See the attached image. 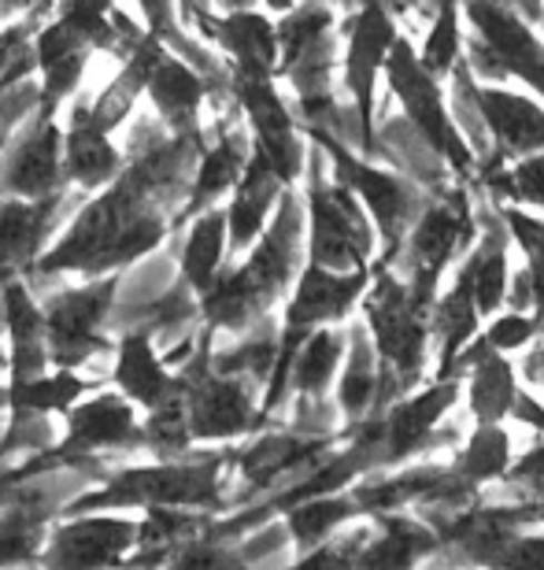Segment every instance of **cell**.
Masks as SVG:
<instances>
[{
	"label": "cell",
	"instance_id": "1",
	"mask_svg": "<svg viewBox=\"0 0 544 570\" xmlns=\"http://www.w3.org/2000/svg\"><path fill=\"white\" fill-rule=\"evenodd\" d=\"M300 253H304V200L300 193H293L286 186L275 204V215L264 226V234L248 245L245 264L237 267L222 264L215 282L197 296L200 326L245 334L253 323L270 315V307L293 285L300 271Z\"/></svg>",
	"mask_w": 544,
	"mask_h": 570
},
{
	"label": "cell",
	"instance_id": "2",
	"mask_svg": "<svg viewBox=\"0 0 544 570\" xmlns=\"http://www.w3.org/2000/svg\"><path fill=\"white\" fill-rule=\"evenodd\" d=\"M278 33V67L275 78L286 75L304 127L334 130L337 138L356 134V116L348 119L334 100V60H337V38H334V0H304L281 11Z\"/></svg>",
	"mask_w": 544,
	"mask_h": 570
},
{
	"label": "cell",
	"instance_id": "3",
	"mask_svg": "<svg viewBox=\"0 0 544 570\" xmlns=\"http://www.w3.org/2000/svg\"><path fill=\"white\" fill-rule=\"evenodd\" d=\"M230 466V452L200 455V460H160L152 466H127L108 474L105 485L67 500L60 515H82V511H130V508H192V511H222V471Z\"/></svg>",
	"mask_w": 544,
	"mask_h": 570
},
{
	"label": "cell",
	"instance_id": "4",
	"mask_svg": "<svg viewBox=\"0 0 544 570\" xmlns=\"http://www.w3.org/2000/svg\"><path fill=\"white\" fill-rule=\"evenodd\" d=\"M367 330L378 352V393L370 412H382L404 393H412L418 374L426 367L429 345V312L418 307L407 285L389 271V264H374L367 293H363Z\"/></svg>",
	"mask_w": 544,
	"mask_h": 570
},
{
	"label": "cell",
	"instance_id": "5",
	"mask_svg": "<svg viewBox=\"0 0 544 570\" xmlns=\"http://www.w3.org/2000/svg\"><path fill=\"white\" fill-rule=\"evenodd\" d=\"M211 337L215 330L200 326L197 348L178 363L186 426L192 441H234L259 430L256 382L211 371Z\"/></svg>",
	"mask_w": 544,
	"mask_h": 570
},
{
	"label": "cell",
	"instance_id": "6",
	"mask_svg": "<svg viewBox=\"0 0 544 570\" xmlns=\"http://www.w3.org/2000/svg\"><path fill=\"white\" fill-rule=\"evenodd\" d=\"M308 138L323 148V156L330 159L334 167V181H342L356 193V200L374 215V226H378V237L385 245V253L378 264H393L400 256V245L412 223L418 219V212L426 208L429 193L423 186H415L407 175H393V170H382L348 153V145L337 138L334 130L323 127H304Z\"/></svg>",
	"mask_w": 544,
	"mask_h": 570
},
{
	"label": "cell",
	"instance_id": "7",
	"mask_svg": "<svg viewBox=\"0 0 544 570\" xmlns=\"http://www.w3.org/2000/svg\"><path fill=\"white\" fill-rule=\"evenodd\" d=\"M311 159H304V175H308V189H304V215L311 223L308 237V264L330 267V271H356L367 267L374 253V226L367 219V208L356 200V193L330 181L323 175V148L315 145Z\"/></svg>",
	"mask_w": 544,
	"mask_h": 570
},
{
	"label": "cell",
	"instance_id": "8",
	"mask_svg": "<svg viewBox=\"0 0 544 570\" xmlns=\"http://www.w3.org/2000/svg\"><path fill=\"white\" fill-rule=\"evenodd\" d=\"M474 237H478V215L471 208L467 186L445 189L437 200L434 197L426 200V208L418 212V219L412 223V230L404 237L400 256H396V259H404V271H407L404 285L418 307L434 312L441 275H445V267L456 259L459 248L467 253Z\"/></svg>",
	"mask_w": 544,
	"mask_h": 570
},
{
	"label": "cell",
	"instance_id": "9",
	"mask_svg": "<svg viewBox=\"0 0 544 570\" xmlns=\"http://www.w3.org/2000/svg\"><path fill=\"white\" fill-rule=\"evenodd\" d=\"M122 271L111 275L86 278V285L52 293L41 301L44 315V341H49V363L52 367H86L93 356H108L116 341L105 334L111 323V307L119 296Z\"/></svg>",
	"mask_w": 544,
	"mask_h": 570
},
{
	"label": "cell",
	"instance_id": "10",
	"mask_svg": "<svg viewBox=\"0 0 544 570\" xmlns=\"http://www.w3.org/2000/svg\"><path fill=\"white\" fill-rule=\"evenodd\" d=\"M382 67H385V75H389L396 100L404 105V119L423 134V141L434 148L441 159H445L452 175L471 178L478 156L471 153V145L463 141V134L456 130V119H452L445 97H441V89H437V78L418 63L412 41L396 33Z\"/></svg>",
	"mask_w": 544,
	"mask_h": 570
},
{
	"label": "cell",
	"instance_id": "11",
	"mask_svg": "<svg viewBox=\"0 0 544 570\" xmlns=\"http://www.w3.org/2000/svg\"><path fill=\"white\" fill-rule=\"evenodd\" d=\"M474 38L467 45V63L474 78H523L544 97V45L530 19L501 0H463Z\"/></svg>",
	"mask_w": 544,
	"mask_h": 570
},
{
	"label": "cell",
	"instance_id": "12",
	"mask_svg": "<svg viewBox=\"0 0 544 570\" xmlns=\"http://www.w3.org/2000/svg\"><path fill=\"white\" fill-rule=\"evenodd\" d=\"M63 438L44 449L52 466L97 463L105 452H145L141 419L133 412V401L122 393H93L89 401L67 407Z\"/></svg>",
	"mask_w": 544,
	"mask_h": 570
},
{
	"label": "cell",
	"instance_id": "13",
	"mask_svg": "<svg viewBox=\"0 0 544 570\" xmlns=\"http://www.w3.org/2000/svg\"><path fill=\"white\" fill-rule=\"evenodd\" d=\"M230 97L237 100V108L245 111L248 134H253V148L275 167V175L286 181V186H293V181L304 175L308 148H304L293 111L286 108V100L278 97L275 78L230 71Z\"/></svg>",
	"mask_w": 544,
	"mask_h": 570
},
{
	"label": "cell",
	"instance_id": "14",
	"mask_svg": "<svg viewBox=\"0 0 544 570\" xmlns=\"http://www.w3.org/2000/svg\"><path fill=\"white\" fill-rule=\"evenodd\" d=\"M463 379H437L426 393L400 396L389 407L378 412V471L404 463L407 455L437 449V444H452L459 438L456 430H441V415L456 404Z\"/></svg>",
	"mask_w": 544,
	"mask_h": 570
},
{
	"label": "cell",
	"instance_id": "15",
	"mask_svg": "<svg viewBox=\"0 0 544 570\" xmlns=\"http://www.w3.org/2000/svg\"><path fill=\"white\" fill-rule=\"evenodd\" d=\"M348 49H345V86L356 100V134L359 153L374 156V82L385 63V52L396 38L393 11L382 0H359V11L345 27Z\"/></svg>",
	"mask_w": 544,
	"mask_h": 570
},
{
	"label": "cell",
	"instance_id": "16",
	"mask_svg": "<svg viewBox=\"0 0 544 570\" xmlns=\"http://www.w3.org/2000/svg\"><path fill=\"white\" fill-rule=\"evenodd\" d=\"M78 204L71 186L49 197H0V278L27 275Z\"/></svg>",
	"mask_w": 544,
	"mask_h": 570
},
{
	"label": "cell",
	"instance_id": "17",
	"mask_svg": "<svg viewBox=\"0 0 544 570\" xmlns=\"http://www.w3.org/2000/svg\"><path fill=\"white\" fill-rule=\"evenodd\" d=\"M63 127L56 116H33L0 148V197H49L63 189Z\"/></svg>",
	"mask_w": 544,
	"mask_h": 570
},
{
	"label": "cell",
	"instance_id": "18",
	"mask_svg": "<svg viewBox=\"0 0 544 570\" xmlns=\"http://www.w3.org/2000/svg\"><path fill=\"white\" fill-rule=\"evenodd\" d=\"M138 541V519L127 515H63V522L44 538V567H116L127 563Z\"/></svg>",
	"mask_w": 544,
	"mask_h": 570
},
{
	"label": "cell",
	"instance_id": "19",
	"mask_svg": "<svg viewBox=\"0 0 544 570\" xmlns=\"http://www.w3.org/2000/svg\"><path fill=\"white\" fill-rule=\"evenodd\" d=\"M337 441H342V433H300L293 426L278 433H259L245 449H230V466L241 471V478L248 482L245 500H253L259 493H267L270 485L304 474L308 466L319 463Z\"/></svg>",
	"mask_w": 544,
	"mask_h": 570
},
{
	"label": "cell",
	"instance_id": "20",
	"mask_svg": "<svg viewBox=\"0 0 544 570\" xmlns=\"http://www.w3.org/2000/svg\"><path fill=\"white\" fill-rule=\"evenodd\" d=\"M116 363H111V382L116 390L133 401V407H152L171 404L181 396V379L178 371L160 356L156 341L149 330L141 326H122V334L116 341Z\"/></svg>",
	"mask_w": 544,
	"mask_h": 570
},
{
	"label": "cell",
	"instance_id": "21",
	"mask_svg": "<svg viewBox=\"0 0 544 570\" xmlns=\"http://www.w3.org/2000/svg\"><path fill=\"white\" fill-rule=\"evenodd\" d=\"M367 285H370L367 267L330 271V267L308 264L304 271H297V289H293L289 304H286V318H281V326L286 330H315V326L342 323V318L356 307L359 296L367 293Z\"/></svg>",
	"mask_w": 544,
	"mask_h": 570
},
{
	"label": "cell",
	"instance_id": "22",
	"mask_svg": "<svg viewBox=\"0 0 544 570\" xmlns=\"http://www.w3.org/2000/svg\"><path fill=\"white\" fill-rule=\"evenodd\" d=\"M63 178L78 193L105 189L122 170V148L111 141V130H105L89 111V97H71V116L63 127Z\"/></svg>",
	"mask_w": 544,
	"mask_h": 570
},
{
	"label": "cell",
	"instance_id": "23",
	"mask_svg": "<svg viewBox=\"0 0 544 570\" xmlns=\"http://www.w3.org/2000/svg\"><path fill=\"white\" fill-rule=\"evenodd\" d=\"M189 19L200 22V30L230 56L234 75H270L278 67V33L264 11L256 8H234L222 16H211L208 8H197Z\"/></svg>",
	"mask_w": 544,
	"mask_h": 570
},
{
	"label": "cell",
	"instance_id": "24",
	"mask_svg": "<svg viewBox=\"0 0 544 570\" xmlns=\"http://www.w3.org/2000/svg\"><path fill=\"white\" fill-rule=\"evenodd\" d=\"M89 56H93V45H89L75 27H67L63 19H49L33 30V60H38L41 71V116H56L63 108V100H71L78 94L89 67Z\"/></svg>",
	"mask_w": 544,
	"mask_h": 570
},
{
	"label": "cell",
	"instance_id": "25",
	"mask_svg": "<svg viewBox=\"0 0 544 570\" xmlns=\"http://www.w3.org/2000/svg\"><path fill=\"white\" fill-rule=\"evenodd\" d=\"M474 108L485 122L493 153L489 159L512 164L544 148V108L537 100L507 94L496 86H474Z\"/></svg>",
	"mask_w": 544,
	"mask_h": 570
},
{
	"label": "cell",
	"instance_id": "26",
	"mask_svg": "<svg viewBox=\"0 0 544 570\" xmlns=\"http://www.w3.org/2000/svg\"><path fill=\"white\" fill-rule=\"evenodd\" d=\"M0 307H4V334H8V385L38 379L52 367L49 341H44L41 301L30 293L22 275L0 278Z\"/></svg>",
	"mask_w": 544,
	"mask_h": 570
},
{
	"label": "cell",
	"instance_id": "27",
	"mask_svg": "<svg viewBox=\"0 0 544 570\" xmlns=\"http://www.w3.org/2000/svg\"><path fill=\"white\" fill-rule=\"evenodd\" d=\"M248 153H253V134L222 119L215 127V138L204 145L197 167H192L189 193L181 200V208L175 212V230H181V223H189L192 215L211 208L215 200L234 189V181L241 178V170L248 164Z\"/></svg>",
	"mask_w": 544,
	"mask_h": 570
},
{
	"label": "cell",
	"instance_id": "28",
	"mask_svg": "<svg viewBox=\"0 0 544 570\" xmlns=\"http://www.w3.org/2000/svg\"><path fill=\"white\" fill-rule=\"evenodd\" d=\"M208 89V78L164 45L160 60L152 63V75L145 82V97L152 100L156 119L164 122L167 134H200V108Z\"/></svg>",
	"mask_w": 544,
	"mask_h": 570
},
{
	"label": "cell",
	"instance_id": "29",
	"mask_svg": "<svg viewBox=\"0 0 544 570\" xmlns=\"http://www.w3.org/2000/svg\"><path fill=\"white\" fill-rule=\"evenodd\" d=\"M281 189H286V181H281L275 175V167L253 148L241 178L234 181L230 208H226V253H248V245L264 234Z\"/></svg>",
	"mask_w": 544,
	"mask_h": 570
},
{
	"label": "cell",
	"instance_id": "30",
	"mask_svg": "<svg viewBox=\"0 0 544 570\" xmlns=\"http://www.w3.org/2000/svg\"><path fill=\"white\" fill-rule=\"evenodd\" d=\"M374 527L378 533H370L356 567H412L437 552V530L426 519L382 511V515H374Z\"/></svg>",
	"mask_w": 544,
	"mask_h": 570
},
{
	"label": "cell",
	"instance_id": "31",
	"mask_svg": "<svg viewBox=\"0 0 544 570\" xmlns=\"http://www.w3.org/2000/svg\"><path fill=\"white\" fill-rule=\"evenodd\" d=\"M226 264V212L204 208L189 219L186 237L178 242V278L192 293H204Z\"/></svg>",
	"mask_w": 544,
	"mask_h": 570
},
{
	"label": "cell",
	"instance_id": "32",
	"mask_svg": "<svg viewBox=\"0 0 544 570\" xmlns=\"http://www.w3.org/2000/svg\"><path fill=\"white\" fill-rule=\"evenodd\" d=\"M160 52H164V41L145 30V38L130 49L127 63H122V71L116 75V82H111L97 100H89V111H93V119L100 127L116 134L122 122L130 119L138 97H145V82H149L152 63L160 60Z\"/></svg>",
	"mask_w": 544,
	"mask_h": 570
},
{
	"label": "cell",
	"instance_id": "33",
	"mask_svg": "<svg viewBox=\"0 0 544 570\" xmlns=\"http://www.w3.org/2000/svg\"><path fill=\"white\" fill-rule=\"evenodd\" d=\"M345 374L337 382V412L353 426L374 407L378 393V352H374L367 323H353L345 334Z\"/></svg>",
	"mask_w": 544,
	"mask_h": 570
},
{
	"label": "cell",
	"instance_id": "34",
	"mask_svg": "<svg viewBox=\"0 0 544 570\" xmlns=\"http://www.w3.org/2000/svg\"><path fill=\"white\" fill-rule=\"evenodd\" d=\"M478 304H474V271L471 259L463 264L456 275V285L445 301H434V312H429V334H437V374L448 371V363L456 360V352L467 345V341L478 334Z\"/></svg>",
	"mask_w": 544,
	"mask_h": 570
},
{
	"label": "cell",
	"instance_id": "35",
	"mask_svg": "<svg viewBox=\"0 0 544 570\" xmlns=\"http://www.w3.org/2000/svg\"><path fill=\"white\" fill-rule=\"evenodd\" d=\"M93 393V382L82 379L75 367L44 371L38 379L4 385V412L8 415H63L67 407Z\"/></svg>",
	"mask_w": 544,
	"mask_h": 570
},
{
	"label": "cell",
	"instance_id": "36",
	"mask_svg": "<svg viewBox=\"0 0 544 570\" xmlns=\"http://www.w3.org/2000/svg\"><path fill=\"white\" fill-rule=\"evenodd\" d=\"M345 356V334L330 326H315L308 337L293 352L289 367V393L293 396H326L330 390L337 363Z\"/></svg>",
	"mask_w": 544,
	"mask_h": 570
},
{
	"label": "cell",
	"instance_id": "37",
	"mask_svg": "<svg viewBox=\"0 0 544 570\" xmlns=\"http://www.w3.org/2000/svg\"><path fill=\"white\" fill-rule=\"evenodd\" d=\"M359 515V508H356V500L345 493H323V497H308V500H300V504H293L286 508V530H289V538L293 544L304 552H311L315 544H323L337 527H345L348 519H356ZM297 556V560H300Z\"/></svg>",
	"mask_w": 544,
	"mask_h": 570
},
{
	"label": "cell",
	"instance_id": "38",
	"mask_svg": "<svg viewBox=\"0 0 544 570\" xmlns=\"http://www.w3.org/2000/svg\"><path fill=\"white\" fill-rule=\"evenodd\" d=\"M237 337H241L237 345L211 352V371L237 374V379L267 385L270 367H275V356H278V326H275V318L264 315L259 323H253V326L245 330V334H237Z\"/></svg>",
	"mask_w": 544,
	"mask_h": 570
},
{
	"label": "cell",
	"instance_id": "39",
	"mask_svg": "<svg viewBox=\"0 0 544 570\" xmlns=\"http://www.w3.org/2000/svg\"><path fill=\"white\" fill-rule=\"evenodd\" d=\"M512 463V438L501 423H478V430L471 433L467 444L456 455V474L467 478L471 485H485L493 478H501Z\"/></svg>",
	"mask_w": 544,
	"mask_h": 570
},
{
	"label": "cell",
	"instance_id": "40",
	"mask_svg": "<svg viewBox=\"0 0 544 570\" xmlns=\"http://www.w3.org/2000/svg\"><path fill=\"white\" fill-rule=\"evenodd\" d=\"M482 186L493 193V200L512 204H537L544 208V148L530 153L526 159H515L512 167L501 159H482Z\"/></svg>",
	"mask_w": 544,
	"mask_h": 570
},
{
	"label": "cell",
	"instance_id": "41",
	"mask_svg": "<svg viewBox=\"0 0 544 570\" xmlns=\"http://www.w3.org/2000/svg\"><path fill=\"white\" fill-rule=\"evenodd\" d=\"M463 56V41H459V0H437V19L429 27V38L418 52V63L426 67L434 78H445Z\"/></svg>",
	"mask_w": 544,
	"mask_h": 570
},
{
	"label": "cell",
	"instance_id": "42",
	"mask_svg": "<svg viewBox=\"0 0 544 570\" xmlns=\"http://www.w3.org/2000/svg\"><path fill=\"white\" fill-rule=\"evenodd\" d=\"M504 489L518 500H544V441L534 444L518 463H507Z\"/></svg>",
	"mask_w": 544,
	"mask_h": 570
},
{
	"label": "cell",
	"instance_id": "43",
	"mask_svg": "<svg viewBox=\"0 0 544 570\" xmlns=\"http://www.w3.org/2000/svg\"><path fill=\"white\" fill-rule=\"evenodd\" d=\"M41 105V82L38 78H22V82H11L0 89V130H16L19 122H27Z\"/></svg>",
	"mask_w": 544,
	"mask_h": 570
},
{
	"label": "cell",
	"instance_id": "44",
	"mask_svg": "<svg viewBox=\"0 0 544 570\" xmlns=\"http://www.w3.org/2000/svg\"><path fill=\"white\" fill-rule=\"evenodd\" d=\"M537 334H541L537 318H530L526 312H512V315L493 318V326L485 330L482 337L489 341V348H496V352H515V348L530 345Z\"/></svg>",
	"mask_w": 544,
	"mask_h": 570
},
{
	"label": "cell",
	"instance_id": "45",
	"mask_svg": "<svg viewBox=\"0 0 544 570\" xmlns=\"http://www.w3.org/2000/svg\"><path fill=\"white\" fill-rule=\"evenodd\" d=\"M496 567H518V563H537L544 567V533H523L515 530L512 541L496 552Z\"/></svg>",
	"mask_w": 544,
	"mask_h": 570
},
{
	"label": "cell",
	"instance_id": "46",
	"mask_svg": "<svg viewBox=\"0 0 544 570\" xmlns=\"http://www.w3.org/2000/svg\"><path fill=\"white\" fill-rule=\"evenodd\" d=\"M41 471H52V463H49V455H44V452H30V460L19 463V466H8L4 460H0V504H4L8 493L22 482V478L41 474Z\"/></svg>",
	"mask_w": 544,
	"mask_h": 570
},
{
	"label": "cell",
	"instance_id": "47",
	"mask_svg": "<svg viewBox=\"0 0 544 570\" xmlns=\"http://www.w3.org/2000/svg\"><path fill=\"white\" fill-rule=\"evenodd\" d=\"M507 415L518 419V423H530L534 430L544 433V404L534 401V393H523V390H518V393H515V401H512V412H507Z\"/></svg>",
	"mask_w": 544,
	"mask_h": 570
},
{
	"label": "cell",
	"instance_id": "48",
	"mask_svg": "<svg viewBox=\"0 0 544 570\" xmlns=\"http://www.w3.org/2000/svg\"><path fill=\"white\" fill-rule=\"evenodd\" d=\"M52 4L56 0H4V11L8 16H52Z\"/></svg>",
	"mask_w": 544,
	"mask_h": 570
},
{
	"label": "cell",
	"instance_id": "49",
	"mask_svg": "<svg viewBox=\"0 0 544 570\" xmlns=\"http://www.w3.org/2000/svg\"><path fill=\"white\" fill-rule=\"evenodd\" d=\"M501 4H507L512 11H518L523 19L530 22H541L544 19V8H541V0H501Z\"/></svg>",
	"mask_w": 544,
	"mask_h": 570
},
{
	"label": "cell",
	"instance_id": "50",
	"mask_svg": "<svg viewBox=\"0 0 544 570\" xmlns=\"http://www.w3.org/2000/svg\"><path fill=\"white\" fill-rule=\"evenodd\" d=\"M215 8L234 11V8H256V0H215Z\"/></svg>",
	"mask_w": 544,
	"mask_h": 570
},
{
	"label": "cell",
	"instance_id": "51",
	"mask_svg": "<svg viewBox=\"0 0 544 570\" xmlns=\"http://www.w3.org/2000/svg\"><path fill=\"white\" fill-rule=\"evenodd\" d=\"M264 4H267L270 11H278V16H281V11H289L293 4H297V0H264Z\"/></svg>",
	"mask_w": 544,
	"mask_h": 570
},
{
	"label": "cell",
	"instance_id": "52",
	"mask_svg": "<svg viewBox=\"0 0 544 570\" xmlns=\"http://www.w3.org/2000/svg\"><path fill=\"white\" fill-rule=\"evenodd\" d=\"M382 4L389 8V11H407V8L415 4V0H382Z\"/></svg>",
	"mask_w": 544,
	"mask_h": 570
},
{
	"label": "cell",
	"instance_id": "53",
	"mask_svg": "<svg viewBox=\"0 0 544 570\" xmlns=\"http://www.w3.org/2000/svg\"><path fill=\"white\" fill-rule=\"evenodd\" d=\"M181 4H186V16H192L197 8H208V0H181Z\"/></svg>",
	"mask_w": 544,
	"mask_h": 570
},
{
	"label": "cell",
	"instance_id": "54",
	"mask_svg": "<svg viewBox=\"0 0 544 570\" xmlns=\"http://www.w3.org/2000/svg\"><path fill=\"white\" fill-rule=\"evenodd\" d=\"M4 367H8V352L0 348V371H4Z\"/></svg>",
	"mask_w": 544,
	"mask_h": 570
},
{
	"label": "cell",
	"instance_id": "55",
	"mask_svg": "<svg viewBox=\"0 0 544 570\" xmlns=\"http://www.w3.org/2000/svg\"><path fill=\"white\" fill-rule=\"evenodd\" d=\"M8 138H11V134H8V130H0V148H4V145H8Z\"/></svg>",
	"mask_w": 544,
	"mask_h": 570
},
{
	"label": "cell",
	"instance_id": "56",
	"mask_svg": "<svg viewBox=\"0 0 544 570\" xmlns=\"http://www.w3.org/2000/svg\"><path fill=\"white\" fill-rule=\"evenodd\" d=\"M0 19H8V11H4V0H0Z\"/></svg>",
	"mask_w": 544,
	"mask_h": 570
},
{
	"label": "cell",
	"instance_id": "57",
	"mask_svg": "<svg viewBox=\"0 0 544 570\" xmlns=\"http://www.w3.org/2000/svg\"><path fill=\"white\" fill-rule=\"evenodd\" d=\"M342 4H345V8H348V4H359V0H342Z\"/></svg>",
	"mask_w": 544,
	"mask_h": 570
},
{
	"label": "cell",
	"instance_id": "58",
	"mask_svg": "<svg viewBox=\"0 0 544 570\" xmlns=\"http://www.w3.org/2000/svg\"><path fill=\"white\" fill-rule=\"evenodd\" d=\"M0 326H4V307H0Z\"/></svg>",
	"mask_w": 544,
	"mask_h": 570
},
{
	"label": "cell",
	"instance_id": "59",
	"mask_svg": "<svg viewBox=\"0 0 544 570\" xmlns=\"http://www.w3.org/2000/svg\"><path fill=\"white\" fill-rule=\"evenodd\" d=\"M541 27H544V19H541Z\"/></svg>",
	"mask_w": 544,
	"mask_h": 570
},
{
	"label": "cell",
	"instance_id": "60",
	"mask_svg": "<svg viewBox=\"0 0 544 570\" xmlns=\"http://www.w3.org/2000/svg\"><path fill=\"white\" fill-rule=\"evenodd\" d=\"M541 385H544V382H541Z\"/></svg>",
	"mask_w": 544,
	"mask_h": 570
}]
</instances>
